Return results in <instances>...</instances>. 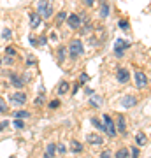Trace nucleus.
<instances>
[{
    "mask_svg": "<svg viewBox=\"0 0 151 158\" xmlns=\"http://www.w3.org/2000/svg\"><path fill=\"white\" fill-rule=\"evenodd\" d=\"M91 125H93V127H97V128L100 130V132H104V125H102L97 118H91Z\"/></svg>",
    "mask_w": 151,
    "mask_h": 158,
    "instance_id": "nucleus-21",
    "label": "nucleus"
},
{
    "mask_svg": "<svg viewBox=\"0 0 151 158\" xmlns=\"http://www.w3.org/2000/svg\"><path fill=\"white\" fill-rule=\"evenodd\" d=\"M116 121H118V132H121L125 135V134H127V121H125V118L123 116H118Z\"/></svg>",
    "mask_w": 151,
    "mask_h": 158,
    "instance_id": "nucleus-11",
    "label": "nucleus"
},
{
    "mask_svg": "<svg viewBox=\"0 0 151 158\" xmlns=\"http://www.w3.org/2000/svg\"><path fill=\"white\" fill-rule=\"evenodd\" d=\"M79 81H81V83H86V81H88V74H81Z\"/></svg>",
    "mask_w": 151,
    "mask_h": 158,
    "instance_id": "nucleus-32",
    "label": "nucleus"
},
{
    "mask_svg": "<svg viewBox=\"0 0 151 158\" xmlns=\"http://www.w3.org/2000/svg\"><path fill=\"white\" fill-rule=\"evenodd\" d=\"M135 83H137V88H144L148 85V76L144 72H135Z\"/></svg>",
    "mask_w": 151,
    "mask_h": 158,
    "instance_id": "nucleus-5",
    "label": "nucleus"
},
{
    "mask_svg": "<svg viewBox=\"0 0 151 158\" xmlns=\"http://www.w3.org/2000/svg\"><path fill=\"white\" fill-rule=\"evenodd\" d=\"M84 4H86L88 7H91L93 4H95V0H84Z\"/></svg>",
    "mask_w": 151,
    "mask_h": 158,
    "instance_id": "nucleus-35",
    "label": "nucleus"
},
{
    "mask_svg": "<svg viewBox=\"0 0 151 158\" xmlns=\"http://www.w3.org/2000/svg\"><path fill=\"white\" fill-rule=\"evenodd\" d=\"M12 125H14L16 128H23V121H21V119H14V123H12Z\"/></svg>",
    "mask_w": 151,
    "mask_h": 158,
    "instance_id": "nucleus-27",
    "label": "nucleus"
},
{
    "mask_svg": "<svg viewBox=\"0 0 151 158\" xmlns=\"http://www.w3.org/2000/svg\"><path fill=\"white\" fill-rule=\"evenodd\" d=\"M27 63H28V65H35V63H37V60H35V56H28Z\"/></svg>",
    "mask_w": 151,
    "mask_h": 158,
    "instance_id": "nucleus-29",
    "label": "nucleus"
},
{
    "mask_svg": "<svg viewBox=\"0 0 151 158\" xmlns=\"http://www.w3.org/2000/svg\"><path fill=\"white\" fill-rule=\"evenodd\" d=\"M86 141H88V144H93V146H100L102 144V137L97 135V134H88L86 135Z\"/></svg>",
    "mask_w": 151,
    "mask_h": 158,
    "instance_id": "nucleus-9",
    "label": "nucleus"
},
{
    "mask_svg": "<svg viewBox=\"0 0 151 158\" xmlns=\"http://www.w3.org/2000/svg\"><path fill=\"white\" fill-rule=\"evenodd\" d=\"M2 37H4V39H11V30H4Z\"/></svg>",
    "mask_w": 151,
    "mask_h": 158,
    "instance_id": "nucleus-30",
    "label": "nucleus"
},
{
    "mask_svg": "<svg viewBox=\"0 0 151 158\" xmlns=\"http://www.w3.org/2000/svg\"><path fill=\"white\" fill-rule=\"evenodd\" d=\"M7 55H11V56H14V55H16V51H14V48H11V46H9V48H7Z\"/></svg>",
    "mask_w": 151,
    "mask_h": 158,
    "instance_id": "nucleus-31",
    "label": "nucleus"
},
{
    "mask_svg": "<svg viewBox=\"0 0 151 158\" xmlns=\"http://www.w3.org/2000/svg\"><path fill=\"white\" fill-rule=\"evenodd\" d=\"M112 156V153L109 151V149H106V151H102V155H100V158H111Z\"/></svg>",
    "mask_w": 151,
    "mask_h": 158,
    "instance_id": "nucleus-25",
    "label": "nucleus"
},
{
    "mask_svg": "<svg viewBox=\"0 0 151 158\" xmlns=\"http://www.w3.org/2000/svg\"><path fill=\"white\" fill-rule=\"evenodd\" d=\"M7 127V121H4V123H0V130H4Z\"/></svg>",
    "mask_w": 151,
    "mask_h": 158,
    "instance_id": "nucleus-37",
    "label": "nucleus"
},
{
    "mask_svg": "<svg viewBox=\"0 0 151 158\" xmlns=\"http://www.w3.org/2000/svg\"><path fill=\"white\" fill-rule=\"evenodd\" d=\"M55 151H56V144H48L44 158H55Z\"/></svg>",
    "mask_w": 151,
    "mask_h": 158,
    "instance_id": "nucleus-15",
    "label": "nucleus"
},
{
    "mask_svg": "<svg viewBox=\"0 0 151 158\" xmlns=\"http://www.w3.org/2000/svg\"><path fill=\"white\" fill-rule=\"evenodd\" d=\"M69 51H70V56H79V55H83L84 53V48L81 44V40H72L70 46H69Z\"/></svg>",
    "mask_w": 151,
    "mask_h": 158,
    "instance_id": "nucleus-3",
    "label": "nucleus"
},
{
    "mask_svg": "<svg viewBox=\"0 0 151 158\" xmlns=\"http://www.w3.org/2000/svg\"><path fill=\"white\" fill-rule=\"evenodd\" d=\"M135 104H137V98H135V97H123V98H121V106H123V107H134Z\"/></svg>",
    "mask_w": 151,
    "mask_h": 158,
    "instance_id": "nucleus-10",
    "label": "nucleus"
},
{
    "mask_svg": "<svg viewBox=\"0 0 151 158\" xmlns=\"http://www.w3.org/2000/svg\"><path fill=\"white\" fill-rule=\"evenodd\" d=\"M90 104H91L93 107H100L102 104H104V98H102L100 95H93V93H91V98H90Z\"/></svg>",
    "mask_w": 151,
    "mask_h": 158,
    "instance_id": "nucleus-12",
    "label": "nucleus"
},
{
    "mask_svg": "<svg viewBox=\"0 0 151 158\" xmlns=\"http://www.w3.org/2000/svg\"><path fill=\"white\" fill-rule=\"evenodd\" d=\"M116 79L120 81V83H127L130 79V72L127 70V69H118V72H116Z\"/></svg>",
    "mask_w": 151,
    "mask_h": 158,
    "instance_id": "nucleus-6",
    "label": "nucleus"
},
{
    "mask_svg": "<svg viewBox=\"0 0 151 158\" xmlns=\"http://www.w3.org/2000/svg\"><path fill=\"white\" fill-rule=\"evenodd\" d=\"M67 23L70 25V28H79L83 21H81V18H79L78 14H70V16L67 18Z\"/></svg>",
    "mask_w": 151,
    "mask_h": 158,
    "instance_id": "nucleus-7",
    "label": "nucleus"
},
{
    "mask_svg": "<svg viewBox=\"0 0 151 158\" xmlns=\"http://www.w3.org/2000/svg\"><path fill=\"white\" fill-rule=\"evenodd\" d=\"M14 118H16V119L30 118V113H28V111H18V113H14Z\"/></svg>",
    "mask_w": 151,
    "mask_h": 158,
    "instance_id": "nucleus-19",
    "label": "nucleus"
},
{
    "mask_svg": "<svg viewBox=\"0 0 151 158\" xmlns=\"http://www.w3.org/2000/svg\"><path fill=\"white\" fill-rule=\"evenodd\" d=\"M11 100L14 102V104H18V106H23V104L27 102V95L21 93V91H18V93H14V95L11 97Z\"/></svg>",
    "mask_w": 151,
    "mask_h": 158,
    "instance_id": "nucleus-8",
    "label": "nucleus"
},
{
    "mask_svg": "<svg viewBox=\"0 0 151 158\" xmlns=\"http://www.w3.org/2000/svg\"><path fill=\"white\" fill-rule=\"evenodd\" d=\"M70 149H72V151H76V153H81V151H83V146H81V142L72 141V144H70Z\"/></svg>",
    "mask_w": 151,
    "mask_h": 158,
    "instance_id": "nucleus-18",
    "label": "nucleus"
},
{
    "mask_svg": "<svg viewBox=\"0 0 151 158\" xmlns=\"http://www.w3.org/2000/svg\"><path fill=\"white\" fill-rule=\"evenodd\" d=\"M6 111H7V106L4 104V100L0 98V113H6Z\"/></svg>",
    "mask_w": 151,
    "mask_h": 158,
    "instance_id": "nucleus-28",
    "label": "nucleus"
},
{
    "mask_svg": "<svg viewBox=\"0 0 151 158\" xmlns=\"http://www.w3.org/2000/svg\"><path fill=\"white\" fill-rule=\"evenodd\" d=\"M37 14L40 18H49L53 14V6H51L48 0H40L39 6H37Z\"/></svg>",
    "mask_w": 151,
    "mask_h": 158,
    "instance_id": "nucleus-1",
    "label": "nucleus"
},
{
    "mask_svg": "<svg viewBox=\"0 0 151 158\" xmlns=\"http://www.w3.org/2000/svg\"><path fill=\"white\" fill-rule=\"evenodd\" d=\"M107 14H109V6H107V4H102V11H100V16H104V18H106Z\"/></svg>",
    "mask_w": 151,
    "mask_h": 158,
    "instance_id": "nucleus-23",
    "label": "nucleus"
},
{
    "mask_svg": "<svg viewBox=\"0 0 151 158\" xmlns=\"http://www.w3.org/2000/svg\"><path fill=\"white\" fill-rule=\"evenodd\" d=\"M0 63H2V60H0Z\"/></svg>",
    "mask_w": 151,
    "mask_h": 158,
    "instance_id": "nucleus-39",
    "label": "nucleus"
},
{
    "mask_svg": "<svg viewBox=\"0 0 151 158\" xmlns=\"http://www.w3.org/2000/svg\"><path fill=\"white\" fill-rule=\"evenodd\" d=\"M65 18H67V14H65V12H60V14L56 16V23H58V25H62V23L65 21Z\"/></svg>",
    "mask_w": 151,
    "mask_h": 158,
    "instance_id": "nucleus-22",
    "label": "nucleus"
},
{
    "mask_svg": "<svg viewBox=\"0 0 151 158\" xmlns=\"http://www.w3.org/2000/svg\"><path fill=\"white\" fill-rule=\"evenodd\" d=\"M116 158H128V149L127 148H121L116 151Z\"/></svg>",
    "mask_w": 151,
    "mask_h": 158,
    "instance_id": "nucleus-17",
    "label": "nucleus"
},
{
    "mask_svg": "<svg viewBox=\"0 0 151 158\" xmlns=\"http://www.w3.org/2000/svg\"><path fill=\"white\" fill-rule=\"evenodd\" d=\"M135 141H137V144H139V146H144L146 142H148V137H146L142 132H139V134L135 135Z\"/></svg>",
    "mask_w": 151,
    "mask_h": 158,
    "instance_id": "nucleus-16",
    "label": "nucleus"
},
{
    "mask_svg": "<svg viewBox=\"0 0 151 158\" xmlns=\"http://www.w3.org/2000/svg\"><path fill=\"white\" fill-rule=\"evenodd\" d=\"M11 83L16 86V88H23V85H25V81H23L18 74H11Z\"/></svg>",
    "mask_w": 151,
    "mask_h": 158,
    "instance_id": "nucleus-13",
    "label": "nucleus"
},
{
    "mask_svg": "<svg viewBox=\"0 0 151 158\" xmlns=\"http://www.w3.org/2000/svg\"><path fill=\"white\" fill-rule=\"evenodd\" d=\"M132 156H134V158L139 156V149H137V148H132Z\"/></svg>",
    "mask_w": 151,
    "mask_h": 158,
    "instance_id": "nucleus-34",
    "label": "nucleus"
},
{
    "mask_svg": "<svg viewBox=\"0 0 151 158\" xmlns=\"http://www.w3.org/2000/svg\"><path fill=\"white\" fill-rule=\"evenodd\" d=\"M102 118H104V123H102L104 125V132H106L109 137H114L116 135V128H114V121H112V118L109 116V114H104Z\"/></svg>",
    "mask_w": 151,
    "mask_h": 158,
    "instance_id": "nucleus-2",
    "label": "nucleus"
},
{
    "mask_svg": "<svg viewBox=\"0 0 151 158\" xmlns=\"http://www.w3.org/2000/svg\"><path fill=\"white\" fill-rule=\"evenodd\" d=\"M42 102H44V98L42 97H37L35 98V106H42Z\"/></svg>",
    "mask_w": 151,
    "mask_h": 158,
    "instance_id": "nucleus-33",
    "label": "nucleus"
},
{
    "mask_svg": "<svg viewBox=\"0 0 151 158\" xmlns=\"http://www.w3.org/2000/svg\"><path fill=\"white\" fill-rule=\"evenodd\" d=\"M58 106H60V102H58V100H51V102H49V107H51V109H56Z\"/></svg>",
    "mask_w": 151,
    "mask_h": 158,
    "instance_id": "nucleus-26",
    "label": "nucleus"
},
{
    "mask_svg": "<svg viewBox=\"0 0 151 158\" xmlns=\"http://www.w3.org/2000/svg\"><path fill=\"white\" fill-rule=\"evenodd\" d=\"M40 25V16L39 14H30V27L32 28H37Z\"/></svg>",
    "mask_w": 151,
    "mask_h": 158,
    "instance_id": "nucleus-14",
    "label": "nucleus"
},
{
    "mask_svg": "<svg viewBox=\"0 0 151 158\" xmlns=\"http://www.w3.org/2000/svg\"><path fill=\"white\" fill-rule=\"evenodd\" d=\"M9 158H14V156H9Z\"/></svg>",
    "mask_w": 151,
    "mask_h": 158,
    "instance_id": "nucleus-38",
    "label": "nucleus"
},
{
    "mask_svg": "<svg viewBox=\"0 0 151 158\" xmlns=\"http://www.w3.org/2000/svg\"><path fill=\"white\" fill-rule=\"evenodd\" d=\"M120 27H121V28H128V23H127V21H121V23H120Z\"/></svg>",
    "mask_w": 151,
    "mask_h": 158,
    "instance_id": "nucleus-36",
    "label": "nucleus"
},
{
    "mask_svg": "<svg viewBox=\"0 0 151 158\" xmlns=\"http://www.w3.org/2000/svg\"><path fill=\"white\" fill-rule=\"evenodd\" d=\"M69 91V83H65V81H63L62 85H60V88H58V93H60V95H63V93H67Z\"/></svg>",
    "mask_w": 151,
    "mask_h": 158,
    "instance_id": "nucleus-20",
    "label": "nucleus"
},
{
    "mask_svg": "<svg viewBox=\"0 0 151 158\" xmlns=\"http://www.w3.org/2000/svg\"><path fill=\"white\" fill-rule=\"evenodd\" d=\"M127 48H130V42H128V40L116 39V42H114V51H116L118 56H121V55H123V51L127 49Z\"/></svg>",
    "mask_w": 151,
    "mask_h": 158,
    "instance_id": "nucleus-4",
    "label": "nucleus"
},
{
    "mask_svg": "<svg viewBox=\"0 0 151 158\" xmlns=\"http://www.w3.org/2000/svg\"><path fill=\"white\" fill-rule=\"evenodd\" d=\"M63 58H65V49H63V48H60V51H58V60H60V62H63Z\"/></svg>",
    "mask_w": 151,
    "mask_h": 158,
    "instance_id": "nucleus-24",
    "label": "nucleus"
}]
</instances>
